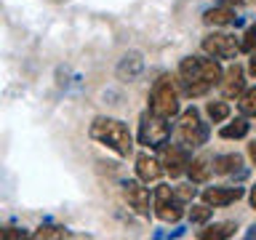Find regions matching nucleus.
Segmentation results:
<instances>
[{"label":"nucleus","mask_w":256,"mask_h":240,"mask_svg":"<svg viewBox=\"0 0 256 240\" xmlns=\"http://www.w3.org/2000/svg\"><path fill=\"white\" fill-rule=\"evenodd\" d=\"M222 62L214 56H184L176 70V83L182 86V94L187 99H200L211 91L214 86H219L222 80Z\"/></svg>","instance_id":"nucleus-1"},{"label":"nucleus","mask_w":256,"mask_h":240,"mask_svg":"<svg viewBox=\"0 0 256 240\" xmlns=\"http://www.w3.org/2000/svg\"><path fill=\"white\" fill-rule=\"evenodd\" d=\"M88 136L96 144H102L110 152H115L118 158H128L134 152V136L128 131V126L118 118H107V115L94 118L91 126H88Z\"/></svg>","instance_id":"nucleus-2"},{"label":"nucleus","mask_w":256,"mask_h":240,"mask_svg":"<svg viewBox=\"0 0 256 240\" xmlns=\"http://www.w3.org/2000/svg\"><path fill=\"white\" fill-rule=\"evenodd\" d=\"M179 99H182V94H179V86H176V78L160 75L155 80V86H152V91H150L147 110H152L160 118L174 120V118H179V112H182V102Z\"/></svg>","instance_id":"nucleus-3"},{"label":"nucleus","mask_w":256,"mask_h":240,"mask_svg":"<svg viewBox=\"0 0 256 240\" xmlns=\"http://www.w3.org/2000/svg\"><path fill=\"white\" fill-rule=\"evenodd\" d=\"M171 134H174V126L168 118H160L152 110H144L139 115V134H136V139H139L142 147H147L152 152L163 150L171 142Z\"/></svg>","instance_id":"nucleus-4"},{"label":"nucleus","mask_w":256,"mask_h":240,"mask_svg":"<svg viewBox=\"0 0 256 240\" xmlns=\"http://www.w3.org/2000/svg\"><path fill=\"white\" fill-rule=\"evenodd\" d=\"M208 136H211V128H208V123L203 118H200V110L195 104L184 107L179 112V123H176V139H179V144L195 150V147L208 144Z\"/></svg>","instance_id":"nucleus-5"},{"label":"nucleus","mask_w":256,"mask_h":240,"mask_svg":"<svg viewBox=\"0 0 256 240\" xmlns=\"http://www.w3.org/2000/svg\"><path fill=\"white\" fill-rule=\"evenodd\" d=\"M152 214L166 224H176L187 214V203L179 200L171 184H158L155 192H152Z\"/></svg>","instance_id":"nucleus-6"},{"label":"nucleus","mask_w":256,"mask_h":240,"mask_svg":"<svg viewBox=\"0 0 256 240\" xmlns=\"http://www.w3.org/2000/svg\"><path fill=\"white\" fill-rule=\"evenodd\" d=\"M200 48H203V54L214 56V59H219V62H235V56L240 54V40L235 35H230V32H216L214 30L203 38Z\"/></svg>","instance_id":"nucleus-7"},{"label":"nucleus","mask_w":256,"mask_h":240,"mask_svg":"<svg viewBox=\"0 0 256 240\" xmlns=\"http://www.w3.org/2000/svg\"><path fill=\"white\" fill-rule=\"evenodd\" d=\"M123 198H126L128 208H134L139 216H147V219H150V214H152V198H150V190L144 187V182L126 179L123 182Z\"/></svg>","instance_id":"nucleus-8"},{"label":"nucleus","mask_w":256,"mask_h":240,"mask_svg":"<svg viewBox=\"0 0 256 240\" xmlns=\"http://www.w3.org/2000/svg\"><path fill=\"white\" fill-rule=\"evenodd\" d=\"M190 147H184V144H171V147H163V158H160V163H163V171L171 176V179H179V176L187 174V166H190Z\"/></svg>","instance_id":"nucleus-9"},{"label":"nucleus","mask_w":256,"mask_h":240,"mask_svg":"<svg viewBox=\"0 0 256 240\" xmlns=\"http://www.w3.org/2000/svg\"><path fill=\"white\" fill-rule=\"evenodd\" d=\"M219 88H222L224 99H238V96L246 91V67H243V64L232 62L230 67L222 72Z\"/></svg>","instance_id":"nucleus-10"},{"label":"nucleus","mask_w":256,"mask_h":240,"mask_svg":"<svg viewBox=\"0 0 256 240\" xmlns=\"http://www.w3.org/2000/svg\"><path fill=\"white\" fill-rule=\"evenodd\" d=\"M246 195V187H206L203 192H200V200L203 203H208L211 208H227V206H232V203H238L240 198Z\"/></svg>","instance_id":"nucleus-11"},{"label":"nucleus","mask_w":256,"mask_h":240,"mask_svg":"<svg viewBox=\"0 0 256 240\" xmlns=\"http://www.w3.org/2000/svg\"><path fill=\"white\" fill-rule=\"evenodd\" d=\"M142 72H144V56L139 51H126L115 67V75L120 83H134V80L142 78Z\"/></svg>","instance_id":"nucleus-12"},{"label":"nucleus","mask_w":256,"mask_h":240,"mask_svg":"<svg viewBox=\"0 0 256 240\" xmlns=\"http://www.w3.org/2000/svg\"><path fill=\"white\" fill-rule=\"evenodd\" d=\"M136 176H139V182L150 184V182H158L160 176H163V163H160V158L150 155V152H142V155H136Z\"/></svg>","instance_id":"nucleus-13"},{"label":"nucleus","mask_w":256,"mask_h":240,"mask_svg":"<svg viewBox=\"0 0 256 240\" xmlns=\"http://www.w3.org/2000/svg\"><path fill=\"white\" fill-rule=\"evenodd\" d=\"M214 174L219 176H246V168H243V155L240 152H222V155H214Z\"/></svg>","instance_id":"nucleus-14"},{"label":"nucleus","mask_w":256,"mask_h":240,"mask_svg":"<svg viewBox=\"0 0 256 240\" xmlns=\"http://www.w3.org/2000/svg\"><path fill=\"white\" fill-rule=\"evenodd\" d=\"M214 155H198V158H190V166H187V176L192 184H206L208 179H211L214 174Z\"/></svg>","instance_id":"nucleus-15"},{"label":"nucleus","mask_w":256,"mask_h":240,"mask_svg":"<svg viewBox=\"0 0 256 240\" xmlns=\"http://www.w3.org/2000/svg\"><path fill=\"white\" fill-rule=\"evenodd\" d=\"M203 22L208 24V27H230V24H235L238 22V16H235V8L232 6H211V8H206L203 11Z\"/></svg>","instance_id":"nucleus-16"},{"label":"nucleus","mask_w":256,"mask_h":240,"mask_svg":"<svg viewBox=\"0 0 256 240\" xmlns=\"http://www.w3.org/2000/svg\"><path fill=\"white\" fill-rule=\"evenodd\" d=\"M235 232H238L235 222H216V224H203L198 238L200 240H227V238H235Z\"/></svg>","instance_id":"nucleus-17"},{"label":"nucleus","mask_w":256,"mask_h":240,"mask_svg":"<svg viewBox=\"0 0 256 240\" xmlns=\"http://www.w3.org/2000/svg\"><path fill=\"white\" fill-rule=\"evenodd\" d=\"M251 134V123H248V118L246 115H238L235 120H224V126L219 128V136L222 139H227V142H232V139H246V136Z\"/></svg>","instance_id":"nucleus-18"},{"label":"nucleus","mask_w":256,"mask_h":240,"mask_svg":"<svg viewBox=\"0 0 256 240\" xmlns=\"http://www.w3.org/2000/svg\"><path fill=\"white\" fill-rule=\"evenodd\" d=\"M214 211L216 208H211L208 203H190V208H187V219L192 222V224H208L211 222V216H214Z\"/></svg>","instance_id":"nucleus-19"},{"label":"nucleus","mask_w":256,"mask_h":240,"mask_svg":"<svg viewBox=\"0 0 256 240\" xmlns=\"http://www.w3.org/2000/svg\"><path fill=\"white\" fill-rule=\"evenodd\" d=\"M238 110L246 118H256V86H246V91L238 96Z\"/></svg>","instance_id":"nucleus-20"},{"label":"nucleus","mask_w":256,"mask_h":240,"mask_svg":"<svg viewBox=\"0 0 256 240\" xmlns=\"http://www.w3.org/2000/svg\"><path fill=\"white\" fill-rule=\"evenodd\" d=\"M230 104L227 102H208L206 104V115L211 123H224V120H230Z\"/></svg>","instance_id":"nucleus-21"},{"label":"nucleus","mask_w":256,"mask_h":240,"mask_svg":"<svg viewBox=\"0 0 256 240\" xmlns=\"http://www.w3.org/2000/svg\"><path fill=\"white\" fill-rule=\"evenodd\" d=\"M240 51L243 54H256V24H248L246 32H243V38H240Z\"/></svg>","instance_id":"nucleus-22"},{"label":"nucleus","mask_w":256,"mask_h":240,"mask_svg":"<svg viewBox=\"0 0 256 240\" xmlns=\"http://www.w3.org/2000/svg\"><path fill=\"white\" fill-rule=\"evenodd\" d=\"M32 238H70V232L64 227H54V224H43L32 232Z\"/></svg>","instance_id":"nucleus-23"},{"label":"nucleus","mask_w":256,"mask_h":240,"mask_svg":"<svg viewBox=\"0 0 256 240\" xmlns=\"http://www.w3.org/2000/svg\"><path fill=\"white\" fill-rule=\"evenodd\" d=\"M174 192H176V195H179V200H184L187 206H190L192 200H195V195H198V190L192 187V182H190V184H176Z\"/></svg>","instance_id":"nucleus-24"},{"label":"nucleus","mask_w":256,"mask_h":240,"mask_svg":"<svg viewBox=\"0 0 256 240\" xmlns=\"http://www.w3.org/2000/svg\"><path fill=\"white\" fill-rule=\"evenodd\" d=\"M6 238H27V232L14 230V227H0V240H6Z\"/></svg>","instance_id":"nucleus-25"},{"label":"nucleus","mask_w":256,"mask_h":240,"mask_svg":"<svg viewBox=\"0 0 256 240\" xmlns=\"http://www.w3.org/2000/svg\"><path fill=\"white\" fill-rule=\"evenodd\" d=\"M248 158H251V163L256 166V142H251V144H248Z\"/></svg>","instance_id":"nucleus-26"},{"label":"nucleus","mask_w":256,"mask_h":240,"mask_svg":"<svg viewBox=\"0 0 256 240\" xmlns=\"http://www.w3.org/2000/svg\"><path fill=\"white\" fill-rule=\"evenodd\" d=\"M248 203H251V208H256V184L248 190Z\"/></svg>","instance_id":"nucleus-27"},{"label":"nucleus","mask_w":256,"mask_h":240,"mask_svg":"<svg viewBox=\"0 0 256 240\" xmlns=\"http://www.w3.org/2000/svg\"><path fill=\"white\" fill-rule=\"evenodd\" d=\"M248 72L256 78V54H251V59H248Z\"/></svg>","instance_id":"nucleus-28"},{"label":"nucleus","mask_w":256,"mask_h":240,"mask_svg":"<svg viewBox=\"0 0 256 240\" xmlns=\"http://www.w3.org/2000/svg\"><path fill=\"white\" fill-rule=\"evenodd\" d=\"M219 3H222V6H243L246 0H219Z\"/></svg>","instance_id":"nucleus-29"},{"label":"nucleus","mask_w":256,"mask_h":240,"mask_svg":"<svg viewBox=\"0 0 256 240\" xmlns=\"http://www.w3.org/2000/svg\"><path fill=\"white\" fill-rule=\"evenodd\" d=\"M246 238H256V224H254V227H248V232H246Z\"/></svg>","instance_id":"nucleus-30"}]
</instances>
